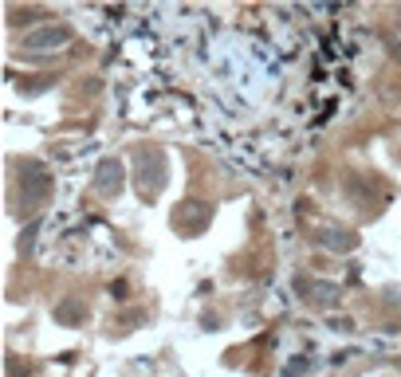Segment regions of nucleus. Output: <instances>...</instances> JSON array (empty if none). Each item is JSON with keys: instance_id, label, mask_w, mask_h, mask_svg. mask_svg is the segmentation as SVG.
Listing matches in <instances>:
<instances>
[{"instance_id": "1", "label": "nucleus", "mask_w": 401, "mask_h": 377, "mask_svg": "<svg viewBox=\"0 0 401 377\" xmlns=\"http://www.w3.org/2000/svg\"><path fill=\"white\" fill-rule=\"evenodd\" d=\"M119 162H103V165H98V185H103V193H119Z\"/></svg>"}, {"instance_id": "2", "label": "nucleus", "mask_w": 401, "mask_h": 377, "mask_svg": "<svg viewBox=\"0 0 401 377\" xmlns=\"http://www.w3.org/2000/svg\"><path fill=\"white\" fill-rule=\"evenodd\" d=\"M63 40H67V28H44V36H32L28 43L40 47V43H63Z\"/></svg>"}]
</instances>
